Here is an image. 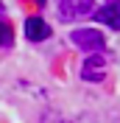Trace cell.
<instances>
[{
  "label": "cell",
  "instance_id": "obj_1",
  "mask_svg": "<svg viewBox=\"0 0 120 123\" xmlns=\"http://www.w3.org/2000/svg\"><path fill=\"white\" fill-rule=\"evenodd\" d=\"M95 14V3L92 0H59V20L61 23H75L81 17Z\"/></svg>",
  "mask_w": 120,
  "mask_h": 123
},
{
  "label": "cell",
  "instance_id": "obj_2",
  "mask_svg": "<svg viewBox=\"0 0 120 123\" xmlns=\"http://www.w3.org/2000/svg\"><path fill=\"white\" fill-rule=\"evenodd\" d=\"M73 42L81 48V50H90V53L106 48V37L101 34V31H95V28H78V31H73Z\"/></svg>",
  "mask_w": 120,
  "mask_h": 123
},
{
  "label": "cell",
  "instance_id": "obj_3",
  "mask_svg": "<svg viewBox=\"0 0 120 123\" xmlns=\"http://www.w3.org/2000/svg\"><path fill=\"white\" fill-rule=\"evenodd\" d=\"M103 73H106V56H101V50H95L92 56H87L84 59V64H81V78L84 81H101L103 78Z\"/></svg>",
  "mask_w": 120,
  "mask_h": 123
},
{
  "label": "cell",
  "instance_id": "obj_4",
  "mask_svg": "<svg viewBox=\"0 0 120 123\" xmlns=\"http://www.w3.org/2000/svg\"><path fill=\"white\" fill-rule=\"evenodd\" d=\"M98 20V23H103V25H109V28H114V31H120V0H112V3H106L101 11H95L92 14Z\"/></svg>",
  "mask_w": 120,
  "mask_h": 123
},
{
  "label": "cell",
  "instance_id": "obj_5",
  "mask_svg": "<svg viewBox=\"0 0 120 123\" xmlns=\"http://www.w3.org/2000/svg\"><path fill=\"white\" fill-rule=\"evenodd\" d=\"M25 37L31 42H42V39L50 37V28H48L45 20H39V17H28L25 20Z\"/></svg>",
  "mask_w": 120,
  "mask_h": 123
},
{
  "label": "cell",
  "instance_id": "obj_6",
  "mask_svg": "<svg viewBox=\"0 0 120 123\" xmlns=\"http://www.w3.org/2000/svg\"><path fill=\"white\" fill-rule=\"evenodd\" d=\"M11 42V28L6 23H0V45H8Z\"/></svg>",
  "mask_w": 120,
  "mask_h": 123
},
{
  "label": "cell",
  "instance_id": "obj_7",
  "mask_svg": "<svg viewBox=\"0 0 120 123\" xmlns=\"http://www.w3.org/2000/svg\"><path fill=\"white\" fill-rule=\"evenodd\" d=\"M34 3H39V6H42V3H45V0H34Z\"/></svg>",
  "mask_w": 120,
  "mask_h": 123
},
{
  "label": "cell",
  "instance_id": "obj_8",
  "mask_svg": "<svg viewBox=\"0 0 120 123\" xmlns=\"http://www.w3.org/2000/svg\"><path fill=\"white\" fill-rule=\"evenodd\" d=\"M0 8H3V6H0Z\"/></svg>",
  "mask_w": 120,
  "mask_h": 123
}]
</instances>
